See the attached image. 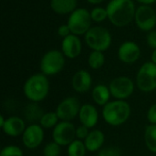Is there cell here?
I'll use <instances>...</instances> for the list:
<instances>
[{
  "label": "cell",
  "mask_w": 156,
  "mask_h": 156,
  "mask_svg": "<svg viewBox=\"0 0 156 156\" xmlns=\"http://www.w3.org/2000/svg\"><path fill=\"white\" fill-rule=\"evenodd\" d=\"M106 9L108 19L115 27H122L134 20L136 7L133 0H111Z\"/></svg>",
  "instance_id": "1"
},
{
  "label": "cell",
  "mask_w": 156,
  "mask_h": 156,
  "mask_svg": "<svg viewBox=\"0 0 156 156\" xmlns=\"http://www.w3.org/2000/svg\"><path fill=\"white\" fill-rule=\"evenodd\" d=\"M50 89L48 76L43 73L31 75L24 83L23 92L26 98L31 102H40L48 95Z\"/></svg>",
  "instance_id": "2"
},
{
  "label": "cell",
  "mask_w": 156,
  "mask_h": 156,
  "mask_svg": "<svg viewBox=\"0 0 156 156\" xmlns=\"http://www.w3.org/2000/svg\"><path fill=\"white\" fill-rule=\"evenodd\" d=\"M131 112V106L126 101L115 100L103 106L102 118L111 126H121L129 120Z\"/></svg>",
  "instance_id": "3"
},
{
  "label": "cell",
  "mask_w": 156,
  "mask_h": 156,
  "mask_svg": "<svg viewBox=\"0 0 156 156\" xmlns=\"http://www.w3.org/2000/svg\"><path fill=\"white\" fill-rule=\"evenodd\" d=\"M87 46L92 50L106 51L112 44V35L110 31L101 26L91 27L84 35Z\"/></svg>",
  "instance_id": "4"
},
{
  "label": "cell",
  "mask_w": 156,
  "mask_h": 156,
  "mask_svg": "<svg viewBox=\"0 0 156 156\" xmlns=\"http://www.w3.org/2000/svg\"><path fill=\"white\" fill-rule=\"evenodd\" d=\"M62 51L52 49L46 52L40 60V71L46 76H54L59 73L65 66L66 59Z\"/></svg>",
  "instance_id": "5"
},
{
  "label": "cell",
  "mask_w": 156,
  "mask_h": 156,
  "mask_svg": "<svg viewBox=\"0 0 156 156\" xmlns=\"http://www.w3.org/2000/svg\"><path fill=\"white\" fill-rule=\"evenodd\" d=\"M136 86L142 92H153L156 90V64L152 61L144 63L136 75Z\"/></svg>",
  "instance_id": "6"
},
{
  "label": "cell",
  "mask_w": 156,
  "mask_h": 156,
  "mask_svg": "<svg viewBox=\"0 0 156 156\" xmlns=\"http://www.w3.org/2000/svg\"><path fill=\"white\" fill-rule=\"evenodd\" d=\"M90 12L86 8H77L74 10L68 18V26L72 34L76 36L85 35L91 27Z\"/></svg>",
  "instance_id": "7"
},
{
  "label": "cell",
  "mask_w": 156,
  "mask_h": 156,
  "mask_svg": "<svg viewBox=\"0 0 156 156\" xmlns=\"http://www.w3.org/2000/svg\"><path fill=\"white\" fill-rule=\"evenodd\" d=\"M111 94L116 100L125 101L132 96L134 91V82L126 76L114 78L109 85Z\"/></svg>",
  "instance_id": "8"
},
{
  "label": "cell",
  "mask_w": 156,
  "mask_h": 156,
  "mask_svg": "<svg viewBox=\"0 0 156 156\" xmlns=\"http://www.w3.org/2000/svg\"><path fill=\"white\" fill-rule=\"evenodd\" d=\"M134 22L139 29L144 32H150L154 30L156 26L155 10L147 5H141L136 8Z\"/></svg>",
  "instance_id": "9"
},
{
  "label": "cell",
  "mask_w": 156,
  "mask_h": 156,
  "mask_svg": "<svg viewBox=\"0 0 156 156\" xmlns=\"http://www.w3.org/2000/svg\"><path fill=\"white\" fill-rule=\"evenodd\" d=\"M76 138V127L71 122H59L52 132L53 142L60 146H69Z\"/></svg>",
  "instance_id": "10"
},
{
  "label": "cell",
  "mask_w": 156,
  "mask_h": 156,
  "mask_svg": "<svg viewBox=\"0 0 156 156\" xmlns=\"http://www.w3.org/2000/svg\"><path fill=\"white\" fill-rule=\"evenodd\" d=\"M81 105L78 98L70 96L61 101L56 108V113L58 119L63 122H71L79 116Z\"/></svg>",
  "instance_id": "11"
},
{
  "label": "cell",
  "mask_w": 156,
  "mask_h": 156,
  "mask_svg": "<svg viewBox=\"0 0 156 156\" xmlns=\"http://www.w3.org/2000/svg\"><path fill=\"white\" fill-rule=\"evenodd\" d=\"M44 129L37 123L28 125L22 134V142L26 148L34 150L44 141Z\"/></svg>",
  "instance_id": "12"
},
{
  "label": "cell",
  "mask_w": 156,
  "mask_h": 156,
  "mask_svg": "<svg viewBox=\"0 0 156 156\" xmlns=\"http://www.w3.org/2000/svg\"><path fill=\"white\" fill-rule=\"evenodd\" d=\"M141 56V48L139 45L133 41L123 42L118 49L119 59L125 64L135 63Z\"/></svg>",
  "instance_id": "13"
},
{
  "label": "cell",
  "mask_w": 156,
  "mask_h": 156,
  "mask_svg": "<svg viewBox=\"0 0 156 156\" xmlns=\"http://www.w3.org/2000/svg\"><path fill=\"white\" fill-rule=\"evenodd\" d=\"M81 50H82V44L79 36L70 34L69 36L62 39L61 51L66 58L70 59L76 58L80 55Z\"/></svg>",
  "instance_id": "14"
},
{
  "label": "cell",
  "mask_w": 156,
  "mask_h": 156,
  "mask_svg": "<svg viewBox=\"0 0 156 156\" xmlns=\"http://www.w3.org/2000/svg\"><path fill=\"white\" fill-rule=\"evenodd\" d=\"M79 120L80 124L86 126L89 129L95 127L99 122V112L96 107L90 103H85L81 105L80 113H79Z\"/></svg>",
  "instance_id": "15"
},
{
  "label": "cell",
  "mask_w": 156,
  "mask_h": 156,
  "mask_svg": "<svg viewBox=\"0 0 156 156\" xmlns=\"http://www.w3.org/2000/svg\"><path fill=\"white\" fill-rule=\"evenodd\" d=\"M27 126L25 121L18 116L6 118L4 126L1 128L3 133L9 137H18L23 134Z\"/></svg>",
  "instance_id": "16"
},
{
  "label": "cell",
  "mask_w": 156,
  "mask_h": 156,
  "mask_svg": "<svg viewBox=\"0 0 156 156\" xmlns=\"http://www.w3.org/2000/svg\"><path fill=\"white\" fill-rule=\"evenodd\" d=\"M92 85V78L85 69L78 70L72 77L71 86L76 92L85 93L89 91Z\"/></svg>",
  "instance_id": "17"
},
{
  "label": "cell",
  "mask_w": 156,
  "mask_h": 156,
  "mask_svg": "<svg viewBox=\"0 0 156 156\" xmlns=\"http://www.w3.org/2000/svg\"><path fill=\"white\" fill-rule=\"evenodd\" d=\"M105 141L104 133L101 130H93L90 132L87 138L83 141L88 152L94 153L100 151Z\"/></svg>",
  "instance_id": "18"
},
{
  "label": "cell",
  "mask_w": 156,
  "mask_h": 156,
  "mask_svg": "<svg viewBox=\"0 0 156 156\" xmlns=\"http://www.w3.org/2000/svg\"><path fill=\"white\" fill-rule=\"evenodd\" d=\"M77 0H50V7L58 15H70L77 9Z\"/></svg>",
  "instance_id": "19"
},
{
  "label": "cell",
  "mask_w": 156,
  "mask_h": 156,
  "mask_svg": "<svg viewBox=\"0 0 156 156\" xmlns=\"http://www.w3.org/2000/svg\"><path fill=\"white\" fill-rule=\"evenodd\" d=\"M112 94L110 91V89L108 86L104 84H98L96 85L92 91H91V97L93 101L99 105V106H105L109 101Z\"/></svg>",
  "instance_id": "20"
},
{
  "label": "cell",
  "mask_w": 156,
  "mask_h": 156,
  "mask_svg": "<svg viewBox=\"0 0 156 156\" xmlns=\"http://www.w3.org/2000/svg\"><path fill=\"white\" fill-rule=\"evenodd\" d=\"M23 114L25 120H27L31 124H34L37 122H39L41 117L44 114V112L37 102H30L25 106L23 110Z\"/></svg>",
  "instance_id": "21"
},
{
  "label": "cell",
  "mask_w": 156,
  "mask_h": 156,
  "mask_svg": "<svg viewBox=\"0 0 156 156\" xmlns=\"http://www.w3.org/2000/svg\"><path fill=\"white\" fill-rule=\"evenodd\" d=\"M144 143L151 153L156 154V124H149L145 127Z\"/></svg>",
  "instance_id": "22"
},
{
  "label": "cell",
  "mask_w": 156,
  "mask_h": 156,
  "mask_svg": "<svg viewBox=\"0 0 156 156\" xmlns=\"http://www.w3.org/2000/svg\"><path fill=\"white\" fill-rule=\"evenodd\" d=\"M58 116L56 112H48L43 114L39 121V125L43 129H51L54 128L58 123Z\"/></svg>",
  "instance_id": "23"
},
{
  "label": "cell",
  "mask_w": 156,
  "mask_h": 156,
  "mask_svg": "<svg viewBox=\"0 0 156 156\" xmlns=\"http://www.w3.org/2000/svg\"><path fill=\"white\" fill-rule=\"evenodd\" d=\"M105 62V57L103 52L92 50L88 58V64L92 69H101Z\"/></svg>",
  "instance_id": "24"
},
{
  "label": "cell",
  "mask_w": 156,
  "mask_h": 156,
  "mask_svg": "<svg viewBox=\"0 0 156 156\" xmlns=\"http://www.w3.org/2000/svg\"><path fill=\"white\" fill-rule=\"evenodd\" d=\"M87 152L84 142L81 140H74L68 146V156H85Z\"/></svg>",
  "instance_id": "25"
},
{
  "label": "cell",
  "mask_w": 156,
  "mask_h": 156,
  "mask_svg": "<svg viewBox=\"0 0 156 156\" xmlns=\"http://www.w3.org/2000/svg\"><path fill=\"white\" fill-rule=\"evenodd\" d=\"M90 16L93 22L101 23L108 18V12L106 8L97 6L90 11Z\"/></svg>",
  "instance_id": "26"
},
{
  "label": "cell",
  "mask_w": 156,
  "mask_h": 156,
  "mask_svg": "<svg viewBox=\"0 0 156 156\" xmlns=\"http://www.w3.org/2000/svg\"><path fill=\"white\" fill-rule=\"evenodd\" d=\"M60 145L55 142L47 144L43 149V156H58L60 154Z\"/></svg>",
  "instance_id": "27"
},
{
  "label": "cell",
  "mask_w": 156,
  "mask_h": 156,
  "mask_svg": "<svg viewBox=\"0 0 156 156\" xmlns=\"http://www.w3.org/2000/svg\"><path fill=\"white\" fill-rule=\"evenodd\" d=\"M23 151L16 145H6L2 148L0 156H23Z\"/></svg>",
  "instance_id": "28"
},
{
  "label": "cell",
  "mask_w": 156,
  "mask_h": 156,
  "mask_svg": "<svg viewBox=\"0 0 156 156\" xmlns=\"http://www.w3.org/2000/svg\"><path fill=\"white\" fill-rule=\"evenodd\" d=\"M122 153L120 148L116 146H109L105 148H101L99 153L98 156H121Z\"/></svg>",
  "instance_id": "29"
},
{
  "label": "cell",
  "mask_w": 156,
  "mask_h": 156,
  "mask_svg": "<svg viewBox=\"0 0 156 156\" xmlns=\"http://www.w3.org/2000/svg\"><path fill=\"white\" fill-rule=\"evenodd\" d=\"M90 132H89V128H87L86 126L80 124L79 127L76 128V138L81 141H84L87 136L89 135Z\"/></svg>",
  "instance_id": "30"
},
{
  "label": "cell",
  "mask_w": 156,
  "mask_h": 156,
  "mask_svg": "<svg viewBox=\"0 0 156 156\" xmlns=\"http://www.w3.org/2000/svg\"><path fill=\"white\" fill-rule=\"evenodd\" d=\"M147 120L150 124H156V103L149 108L147 112Z\"/></svg>",
  "instance_id": "31"
},
{
  "label": "cell",
  "mask_w": 156,
  "mask_h": 156,
  "mask_svg": "<svg viewBox=\"0 0 156 156\" xmlns=\"http://www.w3.org/2000/svg\"><path fill=\"white\" fill-rule=\"evenodd\" d=\"M146 41L147 44L150 48L153 49L156 48V30H152L148 32V35L146 37Z\"/></svg>",
  "instance_id": "32"
},
{
  "label": "cell",
  "mask_w": 156,
  "mask_h": 156,
  "mask_svg": "<svg viewBox=\"0 0 156 156\" xmlns=\"http://www.w3.org/2000/svg\"><path fill=\"white\" fill-rule=\"evenodd\" d=\"M58 34L62 38H64V37L69 36V35L72 34V33H71L70 28H69V27L68 26V24H64V25H61V26L58 27Z\"/></svg>",
  "instance_id": "33"
},
{
  "label": "cell",
  "mask_w": 156,
  "mask_h": 156,
  "mask_svg": "<svg viewBox=\"0 0 156 156\" xmlns=\"http://www.w3.org/2000/svg\"><path fill=\"white\" fill-rule=\"evenodd\" d=\"M136 1L139 2L141 5H151L152 4L156 2V0H136Z\"/></svg>",
  "instance_id": "34"
},
{
  "label": "cell",
  "mask_w": 156,
  "mask_h": 156,
  "mask_svg": "<svg viewBox=\"0 0 156 156\" xmlns=\"http://www.w3.org/2000/svg\"><path fill=\"white\" fill-rule=\"evenodd\" d=\"M88 3L91 4V5H99L101 3H102L104 0H86Z\"/></svg>",
  "instance_id": "35"
},
{
  "label": "cell",
  "mask_w": 156,
  "mask_h": 156,
  "mask_svg": "<svg viewBox=\"0 0 156 156\" xmlns=\"http://www.w3.org/2000/svg\"><path fill=\"white\" fill-rule=\"evenodd\" d=\"M151 61L154 62V64H156V48L154 49L153 53H152V56H151Z\"/></svg>",
  "instance_id": "36"
},
{
  "label": "cell",
  "mask_w": 156,
  "mask_h": 156,
  "mask_svg": "<svg viewBox=\"0 0 156 156\" xmlns=\"http://www.w3.org/2000/svg\"><path fill=\"white\" fill-rule=\"evenodd\" d=\"M5 120H6V119H5L3 115L0 116V127H1V128L4 126V124H5Z\"/></svg>",
  "instance_id": "37"
}]
</instances>
